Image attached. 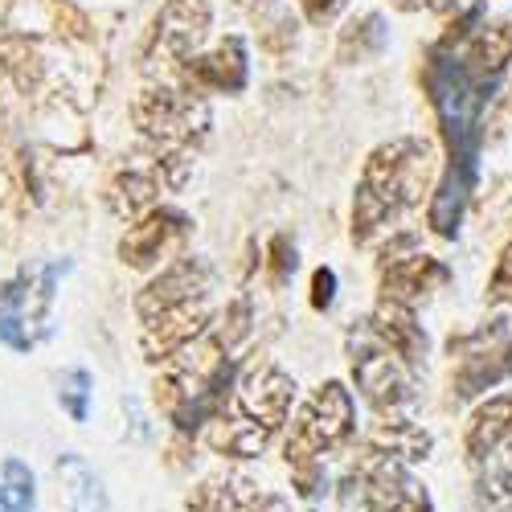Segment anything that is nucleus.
Segmentation results:
<instances>
[{"instance_id": "17", "label": "nucleus", "mask_w": 512, "mask_h": 512, "mask_svg": "<svg viewBox=\"0 0 512 512\" xmlns=\"http://www.w3.org/2000/svg\"><path fill=\"white\" fill-rule=\"evenodd\" d=\"M508 439H512V394L492 398L488 406L476 410L472 426H467V455L484 463V459H488L500 443H508Z\"/></svg>"}, {"instance_id": "7", "label": "nucleus", "mask_w": 512, "mask_h": 512, "mask_svg": "<svg viewBox=\"0 0 512 512\" xmlns=\"http://www.w3.org/2000/svg\"><path fill=\"white\" fill-rule=\"evenodd\" d=\"M189 226H193V222L185 218L181 209H156L152 218L136 222L132 230L123 234L119 259H123L127 267H152V263L168 259V254H177V250L185 246Z\"/></svg>"}, {"instance_id": "14", "label": "nucleus", "mask_w": 512, "mask_h": 512, "mask_svg": "<svg viewBox=\"0 0 512 512\" xmlns=\"http://www.w3.org/2000/svg\"><path fill=\"white\" fill-rule=\"evenodd\" d=\"M463 70L488 82L492 74H500L512 62V21L500 25H480L472 37H467V50H463Z\"/></svg>"}, {"instance_id": "2", "label": "nucleus", "mask_w": 512, "mask_h": 512, "mask_svg": "<svg viewBox=\"0 0 512 512\" xmlns=\"http://www.w3.org/2000/svg\"><path fill=\"white\" fill-rule=\"evenodd\" d=\"M136 127L160 144L164 152H185L209 132V107L193 91H173V87H148L136 107H132Z\"/></svg>"}, {"instance_id": "8", "label": "nucleus", "mask_w": 512, "mask_h": 512, "mask_svg": "<svg viewBox=\"0 0 512 512\" xmlns=\"http://www.w3.org/2000/svg\"><path fill=\"white\" fill-rule=\"evenodd\" d=\"M209 279H213V271H209L205 259H177L160 279H152V283L140 291L136 312H140L144 320H156V316H164V312H177V308H185V304H197V300H205Z\"/></svg>"}, {"instance_id": "24", "label": "nucleus", "mask_w": 512, "mask_h": 512, "mask_svg": "<svg viewBox=\"0 0 512 512\" xmlns=\"http://www.w3.org/2000/svg\"><path fill=\"white\" fill-rule=\"evenodd\" d=\"M0 62H5V70L13 74V82L21 91H33L41 82V54H37V46H29L25 37L5 41V46H0Z\"/></svg>"}, {"instance_id": "19", "label": "nucleus", "mask_w": 512, "mask_h": 512, "mask_svg": "<svg viewBox=\"0 0 512 512\" xmlns=\"http://www.w3.org/2000/svg\"><path fill=\"white\" fill-rule=\"evenodd\" d=\"M467 189H472V168L447 164V173H443V181H439V189L431 197V226H435V234H455L459 230Z\"/></svg>"}, {"instance_id": "20", "label": "nucleus", "mask_w": 512, "mask_h": 512, "mask_svg": "<svg viewBox=\"0 0 512 512\" xmlns=\"http://www.w3.org/2000/svg\"><path fill=\"white\" fill-rule=\"evenodd\" d=\"M58 476H62V488H66V500H70L74 512H107L103 480L78 455H62Z\"/></svg>"}, {"instance_id": "32", "label": "nucleus", "mask_w": 512, "mask_h": 512, "mask_svg": "<svg viewBox=\"0 0 512 512\" xmlns=\"http://www.w3.org/2000/svg\"><path fill=\"white\" fill-rule=\"evenodd\" d=\"M0 512H5V504H0Z\"/></svg>"}, {"instance_id": "3", "label": "nucleus", "mask_w": 512, "mask_h": 512, "mask_svg": "<svg viewBox=\"0 0 512 512\" xmlns=\"http://www.w3.org/2000/svg\"><path fill=\"white\" fill-rule=\"evenodd\" d=\"M353 426V398L340 381H324V386L312 394V402L300 410V422H295V435L287 443V463L304 467L316 463L320 451L336 447L349 435Z\"/></svg>"}, {"instance_id": "10", "label": "nucleus", "mask_w": 512, "mask_h": 512, "mask_svg": "<svg viewBox=\"0 0 512 512\" xmlns=\"http://www.w3.org/2000/svg\"><path fill=\"white\" fill-rule=\"evenodd\" d=\"M512 377V340L504 332H480L472 345H467V353L459 357V369H455V394L459 398H472L488 386H496V381Z\"/></svg>"}, {"instance_id": "31", "label": "nucleus", "mask_w": 512, "mask_h": 512, "mask_svg": "<svg viewBox=\"0 0 512 512\" xmlns=\"http://www.w3.org/2000/svg\"><path fill=\"white\" fill-rule=\"evenodd\" d=\"M451 0H398V9H443Z\"/></svg>"}, {"instance_id": "29", "label": "nucleus", "mask_w": 512, "mask_h": 512, "mask_svg": "<svg viewBox=\"0 0 512 512\" xmlns=\"http://www.w3.org/2000/svg\"><path fill=\"white\" fill-rule=\"evenodd\" d=\"M492 295H496V300H512V242L500 254V267L492 275Z\"/></svg>"}, {"instance_id": "6", "label": "nucleus", "mask_w": 512, "mask_h": 512, "mask_svg": "<svg viewBox=\"0 0 512 512\" xmlns=\"http://www.w3.org/2000/svg\"><path fill=\"white\" fill-rule=\"evenodd\" d=\"M291 402H295V381L279 365H271V361L250 365L242 373V381H238V406H242V414L250 422L267 426V431H279V426L287 422Z\"/></svg>"}, {"instance_id": "22", "label": "nucleus", "mask_w": 512, "mask_h": 512, "mask_svg": "<svg viewBox=\"0 0 512 512\" xmlns=\"http://www.w3.org/2000/svg\"><path fill=\"white\" fill-rule=\"evenodd\" d=\"M480 496H484L488 504H504V500H512V439L500 443V447L484 459Z\"/></svg>"}, {"instance_id": "25", "label": "nucleus", "mask_w": 512, "mask_h": 512, "mask_svg": "<svg viewBox=\"0 0 512 512\" xmlns=\"http://www.w3.org/2000/svg\"><path fill=\"white\" fill-rule=\"evenodd\" d=\"M58 398H62V406L74 422H87V414H91V406H87L91 402V373L87 369H66L62 381H58Z\"/></svg>"}, {"instance_id": "13", "label": "nucleus", "mask_w": 512, "mask_h": 512, "mask_svg": "<svg viewBox=\"0 0 512 512\" xmlns=\"http://www.w3.org/2000/svg\"><path fill=\"white\" fill-rule=\"evenodd\" d=\"M181 78H185V87L193 95H201V91H242L246 87V46H242V37H226L213 54L193 58L181 70Z\"/></svg>"}, {"instance_id": "18", "label": "nucleus", "mask_w": 512, "mask_h": 512, "mask_svg": "<svg viewBox=\"0 0 512 512\" xmlns=\"http://www.w3.org/2000/svg\"><path fill=\"white\" fill-rule=\"evenodd\" d=\"M209 447L213 451H222V455H238V459H250V455H259L271 439L267 426L259 422H250V418H213L209 422Z\"/></svg>"}, {"instance_id": "11", "label": "nucleus", "mask_w": 512, "mask_h": 512, "mask_svg": "<svg viewBox=\"0 0 512 512\" xmlns=\"http://www.w3.org/2000/svg\"><path fill=\"white\" fill-rule=\"evenodd\" d=\"M205 324H209V304L205 300L148 320V328H144V357L148 361H173V353L189 349L193 340L205 332Z\"/></svg>"}, {"instance_id": "15", "label": "nucleus", "mask_w": 512, "mask_h": 512, "mask_svg": "<svg viewBox=\"0 0 512 512\" xmlns=\"http://www.w3.org/2000/svg\"><path fill=\"white\" fill-rule=\"evenodd\" d=\"M369 332L381 340V349L398 353L406 365H418V361H422V353H426V336H422V328L414 324L410 308L381 304V308H377V316L369 320Z\"/></svg>"}, {"instance_id": "5", "label": "nucleus", "mask_w": 512, "mask_h": 512, "mask_svg": "<svg viewBox=\"0 0 512 512\" xmlns=\"http://www.w3.org/2000/svg\"><path fill=\"white\" fill-rule=\"evenodd\" d=\"M209 29V0H168L156 17L148 66H177L185 70L193 62V50Z\"/></svg>"}, {"instance_id": "28", "label": "nucleus", "mask_w": 512, "mask_h": 512, "mask_svg": "<svg viewBox=\"0 0 512 512\" xmlns=\"http://www.w3.org/2000/svg\"><path fill=\"white\" fill-rule=\"evenodd\" d=\"M332 300H336V275L328 267H320L312 275V304L324 312V308H332Z\"/></svg>"}, {"instance_id": "16", "label": "nucleus", "mask_w": 512, "mask_h": 512, "mask_svg": "<svg viewBox=\"0 0 512 512\" xmlns=\"http://www.w3.org/2000/svg\"><path fill=\"white\" fill-rule=\"evenodd\" d=\"M156 197H160V185L152 173H136V168H127V173H119L107 189V205L115 218L123 222H144L156 213Z\"/></svg>"}, {"instance_id": "9", "label": "nucleus", "mask_w": 512, "mask_h": 512, "mask_svg": "<svg viewBox=\"0 0 512 512\" xmlns=\"http://www.w3.org/2000/svg\"><path fill=\"white\" fill-rule=\"evenodd\" d=\"M353 373H357V386H361V394L377 406V410H406L410 402H414V377H410V365L398 357V353H390V349H369V353H361L357 357V365H353Z\"/></svg>"}, {"instance_id": "30", "label": "nucleus", "mask_w": 512, "mask_h": 512, "mask_svg": "<svg viewBox=\"0 0 512 512\" xmlns=\"http://www.w3.org/2000/svg\"><path fill=\"white\" fill-rule=\"evenodd\" d=\"M304 5V13H308V21H316V25H324V21H332L340 9H345V0H300Z\"/></svg>"}, {"instance_id": "1", "label": "nucleus", "mask_w": 512, "mask_h": 512, "mask_svg": "<svg viewBox=\"0 0 512 512\" xmlns=\"http://www.w3.org/2000/svg\"><path fill=\"white\" fill-rule=\"evenodd\" d=\"M426 181H431V152L422 140H390L381 144L369 160L357 185V205H353V234L357 242L373 238L381 226L410 205L422 201Z\"/></svg>"}, {"instance_id": "12", "label": "nucleus", "mask_w": 512, "mask_h": 512, "mask_svg": "<svg viewBox=\"0 0 512 512\" xmlns=\"http://www.w3.org/2000/svg\"><path fill=\"white\" fill-rule=\"evenodd\" d=\"M451 279V271L431 259V254H406V259H394L386 267V279H381V295L386 304H398V308H410L418 300H426L435 287H443Z\"/></svg>"}, {"instance_id": "4", "label": "nucleus", "mask_w": 512, "mask_h": 512, "mask_svg": "<svg viewBox=\"0 0 512 512\" xmlns=\"http://www.w3.org/2000/svg\"><path fill=\"white\" fill-rule=\"evenodd\" d=\"M70 263H54L46 267L41 275H17L13 283L0 287V340H5L9 349H33V324H41L46 316L50 300H54V283L58 275H66Z\"/></svg>"}, {"instance_id": "21", "label": "nucleus", "mask_w": 512, "mask_h": 512, "mask_svg": "<svg viewBox=\"0 0 512 512\" xmlns=\"http://www.w3.org/2000/svg\"><path fill=\"white\" fill-rule=\"evenodd\" d=\"M381 46H386V21L369 13L340 33V62H365L381 54Z\"/></svg>"}, {"instance_id": "27", "label": "nucleus", "mask_w": 512, "mask_h": 512, "mask_svg": "<svg viewBox=\"0 0 512 512\" xmlns=\"http://www.w3.org/2000/svg\"><path fill=\"white\" fill-rule=\"evenodd\" d=\"M271 254H275V259H271V271H275V283H283L291 271H295V246L279 234L275 242H271Z\"/></svg>"}, {"instance_id": "26", "label": "nucleus", "mask_w": 512, "mask_h": 512, "mask_svg": "<svg viewBox=\"0 0 512 512\" xmlns=\"http://www.w3.org/2000/svg\"><path fill=\"white\" fill-rule=\"evenodd\" d=\"M336 512H377V492L369 476H349L336 492Z\"/></svg>"}, {"instance_id": "23", "label": "nucleus", "mask_w": 512, "mask_h": 512, "mask_svg": "<svg viewBox=\"0 0 512 512\" xmlns=\"http://www.w3.org/2000/svg\"><path fill=\"white\" fill-rule=\"evenodd\" d=\"M0 504H5V512H33V472L21 463V459H5V467H0Z\"/></svg>"}]
</instances>
